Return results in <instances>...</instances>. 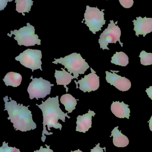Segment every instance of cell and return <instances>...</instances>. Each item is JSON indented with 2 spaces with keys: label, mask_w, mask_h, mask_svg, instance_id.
I'll list each match as a JSON object with an SVG mask.
<instances>
[{
  "label": "cell",
  "mask_w": 152,
  "mask_h": 152,
  "mask_svg": "<svg viewBox=\"0 0 152 152\" xmlns=\"http://www.w3.org/2000/svg\"><path fill=\"white\" fill-rule=\"evenodd\" d=\"M42 110L43 116V129L42 133V141L43 142H45L46 135L53 134V133H49L46 130V126H47L48 130L51 131V128L62 130V125L58 122L61 120L65 122V118L68 119L70 118L68 116V113H64L60 108L59 104V96L55 97H49L45 102L42 101L41 104H36Z\"/></svg>",
  "instance_id": "1"
},
{
  "label": "cell",
  "mask_w": 152,
  "mask_h": 152,
  "mask_svg": "<svg viewBox=\"0 0 152 152\" xmlns=\"http://www.w3.org/2000/svg\"><path fill=\"white\" fill-rule=\"evenodd\" d=\"M10 99V102H8L9 99L7 96L3 98L5 103L4 111L8 112V119L13 124L15 130L26 132L36 129L37 125L33 121L31 111L28 109L30 105L25 106L23 104L17 103L11 97Z\"/></svg>",
  "instance_id": "2"
},
{
  "label": "cell",
  "mask_w": 152,
  "mask_h": 152,
  "mask_svg": "<svg viewBox=\"0 0 152 152\" xmlns=\"http://www.w3.org/2000/svg\"><path fill=\"white\" fill-rule=\"evenodd\" d=\"M52 63H59L63 65L65 69H68V72L70 74H73L74 78L77 79L79 75H84L90 68L88 63L86 62L85 60L83 59L80 53H71L63 58H55Z\"/></svg>",
  "instance_id": "3"
},
{
  "label": "cell",
  "mask_w": 152,
  "mask_h": 152,
  "mask_svg": "<svg viewBox=\"0 0 152 152\" xmlns=\"http://www.w3.org/2000/svg\"><path fill=\"white\" fill-rule=\"evenodd\" d=\"M12 35H15L14 40L18 42V45L28 46H35V45H41V41L38 39L37 34H35V27L27 23V26L20 28L19 30L15 29L14 31H11L10 34H7V35L11 37Z\"/></svg>",
  "instance_id": "4"
},
{
  "label": "cell",
  "mask_w": 152,
  "mask_h": 152,
  "mask_svg": "<svg viewBox=\"0 0 152 152\" xmlns=\"http://www.w3.org/2000/svg\"><path fill=\"white\" fill-rule=\"evenodd\" d=\"M104 10H100L97 7L86 6L84 13L85 24L89 28V30L95 34L96 32L101 30V28L105 25L106 20L104 18Z\"/></svg>",
  "instance_id": "5"
},
{
  "label": "cell",
  "mask_w": 152,
  "mask_h": 152,
  "mask_svg": "<svg viewBox=\"0 0 152 152\" xmlns=\"http://www.w3.org/2000/svg\"><path fill=\"white\" fill-rule=\"evenodd\" d=\"M30 79L32 81L29 83L27 92L31 100L35 98L38 100L39 98H45L46 96L50 94L51 87L54 86V84L41 77L39 78H33V76H31Z\"/></svg>",
  "instance_id": "6"
},
{
  "label": "cell",
  "mask_w": 152,
  "mask_h": 152,
  "mask_svg": "<svg viewBox=\"0 0 152 152\" xmlns=\"http://www.w3.org/2000/svg\"><path fill=\"white\" fill-rule=\"evenodd\" d=\"M42 51L40 50L28 49L21 53L15 58V60L20 62L21 64L27 68L34 70L42 68Z\"/></svg>",
  "instance_id": "7"
},
{
  "label": "cell",
  "mask_w": 152,
  "mask_h": 152,
  "mask_svg": "<svg viewBox=\"0 0 152 152\" xmlns=\"http://www.w3.org/2000/svg\"><path fill=\"white\" fill-rule=\"evenodd\" d=\"M110 23L108 25V28L101 34L99 39V43L101 49L104 50H109L108 47L109 43L116 44L119 42L121 47H123V44L121 42L120 40L121 36V30L118 26H117V21L116 24L113 20L110 21Z\"/></svg>",
  "instance_id": "8"
},
{
  "label": "cell",
  "mask_w": 152,
  "mask_h": 152,
  "mask_svg": "<svg viewBox=\"0 0 152 152\" xmlns=\"http://www.w3.org/2000/svg\"><path fill=\"white\" fill-rule=\"evenodd\" d=\"M91 73L87 75L84 76L81 80H75L76 85V88H78V84L79 85V88L84 93L95 91L98 89L100 87V77L95 74V71L91 68Z\"/></svg>",
  "instance_id": "9"
},
{
  "label": "cell",
  "mask_w": 152,
  "mask_h": 152,
  "mask_svg": "<svg viewBox=\"0 0 152 152\" xmlns=\"http://www.w3.org/2000/svg\"><path fill=\"white\" fill-rule=\"evenodd\" d=\"M106 80L108 83L117 88L120 91H127L130 89L131 83L126 77L118 75L116 73L106 71Z\"/></svg>",
  "instance_id": "10"
},
{
  "label": "cell",
  "mask_w": 152,
  "mask_h": 152,
  "mask_svg": "<svg viewBox=\"0 0 152 152\" xmlns=\"http://www.w3.org/2000/svg\"><path fill=\"white\" fill-rule=\"evenodd\" d=\"M134 22V30L135 31L136 35H143L144 37L146 34L152 32V18L137 17L136 20H133Z\"/></svg>",
  "instance_id": "11"
},
{
  "label": "cell",
  "mask_w": 152,
  "mask_h": 152,
  "mask_svg": "<svg viewBox=\"0 0 152 152\" xmlns=\"http://www.w3.org/2000/svg\"><path fill=\"white\" fill-rule=\"evenodd\" d=\"M95 113L89 110L88 113L83 115H79L77 118L76 131L85 133L92 128V117H94Z\"/></svg>",
  "instance_id": "12"
},
{
  "label": "cell",
  "mask_w": 152,
  "mask_h": 152,
  "mask_svg": "<svg viewBox=\"0 0 152 152\" xmlns=\"http://www.w3.org/2000/svg\"><path fill=\"white\" fill-rule=\"evenodd\" d=\"M111 110L112 113L117 118H126L129 119L130 110L128 104H126L124 102H113L111 106Z\"/></svg>",
  "instance_id": "13"
},
{
  "label": "cell",
  "mask_w": 152,
  "mask_h": 152,
  "mask_svg": "<svg viewBox=\"0 0 152 152\" xmlns=\"http://www.w3.org/2000/svg\"><path fill=\"white\" fill-rule=\"evenodd\" d=\"M62 71L55 70L54 77L56 79L57 85H63L66 89V92L68 93V88L67 86L71 82L72 79L75 78L73 76L65 70V69L61 68Z\"/></svg>",
  "instance_id": "14"
},
{
  "label": "cell",
  "mask_w": 152,
  "mask_h": 152,
  "mask_svg": "<svg viewBox=\"0 0 152 152\" xmlns=\"http://www.w3.org/2000/svg\"><path fill=\"white\" fill-rule=\"evenodd\" d=\"M112 136H113V144L116 147H126L129 144L128 138L119 130L118 126L115 127L112 131Z\"/></svg>",
  "instance_id": "15"
},
{
  "label": "cell",
  "mask_w": 152,
  "mask_h": 152,
  "mask_svg": "<svg viewBox=\"0 0 152 152\" xmlns=\"http://www.w3.org/2000/svg\"><path fill=\"white\" fill-rule=\"evenodd\" d=\"M22 79V76L20 74L10 72L6 74L3 80L7 86H11L13 87H17L20 85Z\"/></svg>",
  "instance_id": "16"
},
{
  "label": "cell",
  "mask_w": 152,
  "mask_h": 152,
  "mask_svg": "<svg viewBox=\"0 0 152 152\" xmlns=\"http://www.w3.org/2000/svg\"><path fill=\"white\" fill-rule=\"evenodd\" d=\"M77 101L79 99H75V97L68 94L63 95L60 98L61 103L64 105L65 110L68 111V113H71L76 109Z\"/></svg>",
  "instance_id": "17"
},
{
  "label": "cell",
  "mask_w": 152,
  "mask_h": 152,
  "mask_svg": "<svg viewBox=\"0 0 152 152\" xmlns=\"http://www.w3.org/2000/svg\"><path fill=\"white\" fill-rule=\"evenodd\" d=\"M12 1L13 0H9V1ZM15 3H16V10L23 16H25V12H29L33 5V0H15Z\"/></svg>",
  "instance_id": "18"
},
{
  "label": "cell",
  "mask_w": 152,
  "mask_h": 152,
  "mask_svg": "<svg viewBox=\"0 0 152 152\" xmlns=\"http://www.w3.org/2000/svg\"><path fill=\"white\" fill-rule=\"evenodd\" d=\"M112 63L118 66H126L129 64L128 56L123 52L116 53L112 57Z\"/></svg>",
  "instance_id": "19"
},
{
  "label": "cell",
  "mask_w": 152,
  "mask_h": 152,
  "mask_svg": "<svg viewBox=\"0 0 152 152\" xmlns=\"http://www.w3.org/2000/svg\"><path fill=\"white\" fill-rule=\"evenodd\" d=\"M139 57L141 58V63L145 66L152 65V53H148L143 50L140 53Z\"/></svg>",
  "instance_id": "20"
},
{
  "label": "cell",
  "mask_w": 152,
  "mask_h": 152,
  "mask_svg": "<svg viewBox=\"0 0 152 152\" xmlns=\"http://www.w3.org/2000/svg\"><path fill=\"white\" fill-rule=\"evenodd\" d=\"M0 152H21L19 149L15 147H9L8 143L5 142L3 143V145L0 147Z\"/></svg>",
  "instance_id": "21"
},
{
  "label": "cell",
  "mask_w": 152,
  "mask_h": 152,
  "mask_svg": "<svg viewBox=\"0 0 152 152\" xmlns=\"http://www.w3.org/2000/svg\"><path fill=\"white\" fill-rule=\"evenodd\" d=\"M120 3L124 8L129 9L131 8L134 4V0H118Z\"/></svg>",
  "instance_id": "22"
},
{
  "label": "cell",
  "mask_w": 152,
  "mask_h": 152,
  "mask_svg": "<svg viewBox=\"0 0 152 152\" xmlns=\"http://www.w3.org/2000/svg\"><path fill=\"white\" fill-rule=\"evenodd\" d=\"M45 145L46 148H43V146H41L39 150L34 151V152H54L52 150L50 149V146H48L47 145Z\"/></svg>",
  "instance_id": "23"
},
{
  "label": "cell",
  "mask_w": 152,
  "mask_h": 152,
  "mask_svg": "<svg viewBox=\"0 0 152 152\" xmlns=\"http://www.w3.org/2000/svg\"><path fill=\"white\" fill-rule=\"evenodd\" d=\"M9 0H0V11L4 10L6 7Z\"/></svg>",
  "instance_id": "24"
},
{
  "label": "cell",
  "mask_w": 152,
  "mask_h": 152,
  "mask_svg": "<svg viewBox=\"0 0 152 152\" xmlns=\"http://www.w3.org/2000/svg\"><path fill=\"white\" fill-rule=\"evenodd\" d=\"M100 144L98 143L93 149H92L91 152H104L103 148H101L100 146Z\"/></svg>",
  "instance_id": "25"
},
{
  "label": "cell",
  "mask_w": 152,
  "mask_h": 152,
  "mask_svg": "<svg viewBox=\"0 0 152 152\" xmlns=\"http://www.w3.org/2000/svg\"><path fill=\"white\" fill-rule=\"evenodd\" d=\"M146 92L149 97L152 100V86H150V88H147L146 90Z\"/></svg>",
  "instance_id": "26"
},
{
  "label": "cell",
  "mask_w": 152,
  "mask_h": 152,
  "mask_svg": "<svg viewBox=\"0 0 152 152\" xmlns=\"http://www.w3.org/2000/svg\"><path fill=\"white\" fill-rule=\"evenodd\" d=\"M149 127H150V130L152 132V116L151 117V119L149 121Z\"/></svg>",
  "instance_id": "27"
},
{
  "label": "cell",
  "mask_w": 152,
  "mask_h": 152,
  "mask_svg": "<svg viewBox=\"0 0 152 152\" xmlns=\"http://www.w3.org/2000/svg\"><path fill=\"white\" fill-rule=\"evenodd\" d=\"M70 152H83L82 151H80L79 150H77V151H71Z\"/></svg>",
  "instance_id": "28"
},
{
  "label": "cell",
  "mask_w": 152,
  "mask_h": 152,
  "mask_svg": "<svg viewBox=\"0 0 152 152\" xmlns=\"http://www.w3.org/2000/svg\"><path fill=\"white\" fill-rule=\"evenodd\" d=\"M107 1H108V0H107Z\"/></svg>",
  "instance_id": "29"
}]
</instances>
